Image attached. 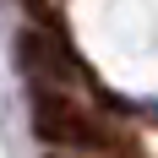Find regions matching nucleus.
<instances>
[{"label":"nucleus","mask_w":158,"mask_h":158,"mask_svg":"<svg viewBox=\"0 0 158 158\" xmlns=\"http://www.w3.org/2000/svg\"><path fill=\"white\" fill-rule=\"evenodd\" d=\"M33 131L55 147H104L109 142L98 114H87L65 87H38L33 93Z\"/></svg>","instance_id":"1"},{"label":"nucleus","mask_w":158,"mask_h":158,"mask_svg":"<svg viewBox=\"0 0 158 158\" xmlns=\"http://www.w3.org/2000/svg\"><path fill=\"white\" fill-rule=\"evenodd\" d=\"M49 158H71V153H49Z\"/></svg>","instance_id":"4"},{"label":"nucleus","mask_w":158,"mask_h":158,"mask_svg":"<svg viewBox=\"0 0 158 158\" xmlns=\"http://www.w3.org/2000/svg\"><path fill=\"white\" fill-rule=\"evenodd\" d=\"M16 60L27 71V82H38V87H71V82H82V65H77V55H71V44L60 33L27 27L16 38Z\"/></svg>","instance_id":"2"},{"label":"nucleus","mask_w":158,"mask_h":158,"mask_svg":"<svg viewBox=\"0 0 158 158\" xmlns=\"http://www.w3.org/2000/svg\"><path fill=\"white\" fill-rule=\"evenodd\" d=\"M27 6H55V0H27Z\"/></svg>","instance_id":"3"}]
</instances>
